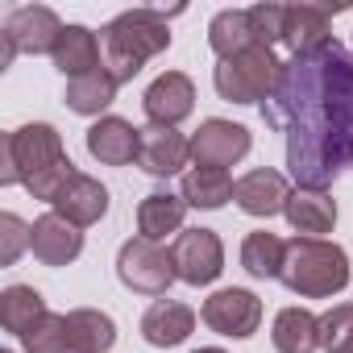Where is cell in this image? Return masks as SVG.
Here are the masks:
<instances>
[{
  "label": "cell",
  "mask_w": 353,
  "mask_h": 353,
  "mask_svg": "<svg viewBox=\"0 0 353 353\" xmlns=\"http://www.w3.org/2000/svg\"><path fill=\"white\" fill-rule=\"evenodd\" d=\"M137 150H141V129H133L121 117H100L88 129V154L104 166H125L137 158Z\"/></svg>",
  "instance_id": "2e32d148"
},
{
  "label": "cell",
  "mask_w": 353,
  "mask_h": 353,
  "mask_svg": "<svg viewBox=\"0 0 353 353\" xmlns=\"http://www.w3.org/2000/svg\"><path fill=\"white\" fill-rule=\"evenodd\" d=\"M341 353H353V341H349V345H345V349H341Z\"/></svg>",
  "instance_id": "d6a6232c"
},
{
  "label": "cell",
  "mask_w": 353,
  "mask_h": 353,
  "mask_svg": "<svg viewBox=\"0 0 353 353\" xmlns=\"http://www.w3.org/2000/svg\"><path fill=\"white\" fill-rule=\"evenodd\" d=\"M283 262H287V241L283 237H274L266 229L245 237V245H241L245 274H254V279H283Z\"/></svg>",
  "instance_id": "83f0119b"
},
{
  "label": "cell",
  "mask_w": 353,
  "mask_h": 353,
  "mask_svg": "<svg viewBox=\"0 0 353 353\" xmlns=\"http://www.w3.org/2000/svg\"><path fill=\"white\" fill-rule=\"evenodd\" d=\"M353 341V303H336L332 312L320 316V349L341 353Z\"/></svg>",
  "instance_id": "f546056e"
},
{
  "label": "cell",
  "mask_w": 353,
  "mask_h": 353,
  "mask_svg": "<svg viewBox=\"0 0 353 353\" xmlns=\"http://www.w3.org/2000/svg\"><path fill=\"white\" fill-rule=\"evenodd\" d=\"M208 46L221 54V63L233 59V54H241V50H250V46H258L254 30H250V9H225V13H216L212 26H208Z\"/></svg>",
  "instance_id": "4316f807"
},
{
  "label": "cell",
  "mask_w": 353,
  "mask_h": 353,
  "mask_svg": "<svg viewBox=\"0 0 353 353\" xmlns=\"http://www.w3.org/2000/svg\"><path fill=\"white\" fill-rule=\"evenodd\" d=\"M200 320L212 332H221V336H254L258 324H262V303L245 287H225V291H216V295L204 299Z\"/></svg>",
  "instance_id": "9c48e42d"
},
{
  "label": "cell",
  "mask_w": 353,
  "mask_h": 353,
  "mask_svg": "<svg viewBox=\"0 0 353 353\" xmlns=\"http://www.w3.org/2000/svg\"><path fill=\"white\" fill-rule=\"evenodd\" d=\"M250 154V129L245 125H233V121H204L192 137V158L196 166H216V170H229L233 162H241Z\"/></svg>",
  "instance_id": "30bf717a"
},
{
  "label": "cell",
  "mask_w": 353,
  "mask_h": 353,
  "mask_svg": "<svg viewBox=\"0 0 353 353\" xmlns=\"http://www.w3.org/2000/svg\"><path fill=\"white\" fill-rule=\"evenodd\" d=\"M192 158V141L179 129H166V125H145L141 129V150H137V166L154 179H166L179 166H188Z\"/></svg>",
  "instance_id": "7c38bea8"
},
{
  "label": "cell",
  "mask_w": 353,
  "mask_h": 353,
  "mask_svg": "<svg viewBox=\"0 0 353 353\" xmlns=\"http://www.w3.org/2000/svg\"><path fill=\"white\" fill-rule=\"evenodd\" d=\"M21 250H30V229L13 212H5L0 216V266H13L21 258Z\"/></svg>",
  "instance_id": "4dcf8cb0"
},
{
  "label": "cell",
  "mask_w": 353,
  "mask_h": 353,
  "mask_svg": "<svg viewBox=\"0 0 353 353\" xmlns=\"http://www.w3.org/2000/svg\"><path fill=\"white\" fill-rule=\"evenodd\" d=\"M100 38L92 34V30H83V26H67L63 34H59V42H54V67L67 75V79H83V75H92V71H100Z\"/></svg>",
  "instance_id": "d6986e66"
},
{
  "label": "cell",
  "mask_w": 353,
  "mask_h": 353,
  "mask_svg": "<svg viewBox=\"0 0 353 353\" xmlns=\"http://www.w3.org/2000/svg\"><path fill=\"white\" fill-rule=\"evenodd\" d=\"M196 353H225V349H196Z\"/></svg>",
  "instance_id": "1f68e13d"
},
{
  "label": "cell",
  "mask_w": 353,
  "mask_h": 353,
  "mask_svg": "<svg viewBox=\"0 0 353 353\" xmlns=\"http://www.w3.org/2000/svg\"><path fill=\"white\" fill-rule=\"evenodd\" d=\"M26 353H71V336H67V316H46L34 332L21 336Z\"/></svg>",
  "instance_id": "f1b7e54d"
},
{
  "label": "cell",
  "mask_w": 353,
  "mask_h": 353,
  "mask_svg": "<svg viewBox=\"0 0 353 353\" xmlns=\"http://www.w3.org/2000/svg\"><path fill=\"white\" fill-rule=\"evenodd\" d=\"M30 250H34V258L46 262V266H67V262L79 258L83 233H79L67 216L46 212V216H38V221L30 225Z\"/></svg>",
  "instance_id": "4fadbf2b"
},
{
  "label": "cell",
  "mask_w": 353,
  "mask_h": 353,
  "mask_svg": "<svg viewBox=\"0 0 353 353\" xmlns=\"http://www.w3.org/2000/svg\"><path fill=\"white\" fill-rule=\"evenodd\" d=\"M258 108L287 137V170L299 188L324 192L341 170H353V54L341 42L291 54Z\"/></svg>",
  "instance_id": "6da1fadb"
},
{
  "label": "cell",
  "mask_w": 353,
  "mask_h": 353,
  "mask_svg": "<svg viewBox=\"0 0 353 353\" xmlns=\"http://www.w3.org/2000/svg\"><path fill=\"white\" fill-rule=\"evenodd\" d=\"M170 258H174V274L192 287H208L225 270V245L212 229H183L170 245Z\"/></svg>",
  "instance_id": "ba28073f"
},
{
  "label": "cell",
  "mask_w": 353,
  "mask_h": 353,
  "mask_svg": "<svg viewBox=\"0 0 353 353\" xmlns=\"http://www.w3.org/2000/svg\"><path fill=\"white\" fill-rule=\"evenodd\" d=\"M283 216L291 221V229L299 237H324L336 225V200L324 196V192H312V188H295Z\"/></svg>",
  "instance_id": "ac0fdd59"
},
{
  "label": "cell",
  "mask_w": 353,
  "mask_h": 353,
  "mask_svg": "<svg viewBox=\"0 0 353 353\" xmlns=\"http://www.w3.org/2000/svg\"><path fill=\"white\" fill-rule=\"evenodd\" d=\"M100 46H104V67L112 71L117 83H125L154 54H162L170 46V30H166V17L158 9H129L104 26Z\"/></svg>",
  "instance_id": "3957f363"
},
{
  "label": "cell",
  "mask_w": 353,
  "mask_h": 353,
  "mask_svg": "<svg viewBox=\"0 0 353 353\" xmlns=\"http://www.w3.org/2000/svg\"><path fill=\"white\" fill-rule=\"evenodd\" d=\"M117 274H121V283H125L129 291H137V295H166V287L179 279V274H174L170 250H162V245H154V241H145V237H133V241L121 245V254H117Z\"/></svg>",
  "instance_id": "52a82bcc"
},
{
  "label": "cell",
  "mask_w": 353,
  "mask_h": 353,
  "mask_svg": "<svg viewBox=\"0 0 353 353\" xmlns=\"http://www.w3.org/2000/svg\"><path fill=\"white\" fill-rule=\"evenodd\" d=\"M67 26L46 9V5H26L5 17L0 34V67H9L17 54H54V42Z\"/></svg>",
  "instance_id": "8992f818"
},
{
  "label": "cell",
  "mask_w": 353,
  "mask_h": 353,
  "mask_svg": "<svg viewBox=\"0 0 353 353\" xmlns=\"http://www.w3.org/2000/svg\"><path fill=\"white\" fill-rule=\"evenodd\" d=\"M141 108H145L150 125L174 129L183 117H192V108H196V83H192L183 71H166V75H158V79L145 88Z\"/></svg>",
  "instance_id": "8fae6325"
},
{
  "label": "cell",
  "mask_w": 353,
  "mask_h": 353,
  "mask_svg": "<svg viewBox=\"0 0 353 353\" xmlns=\"http://www.w3.org/2000/svg\"><path fill=\"white\" fill-rule=\"evenodd\" d=\"M233 179L229 170H216V166H196L183 174V200L188 208H221L233 200Z\"/></svg>",
  "instance_id": "484cf974"
},
{
  "label": "cell",
  "mask_w": 353,
  "mask_h": 353,
  "mask_svg": "<svg viewBox=\"0 0 353 353\" xmlns=\"http://www.w3.org/2000/svg\"><path fill=\"white\" fill-rule=\"evenodd\" d=\"M270 341L279 353H316L320 349V320L303 307H283L274 316Z\"/></svg>",
  "instance_id": "7402d4cb"
},
{
  "label": "cell",
  "mask_w": 353,
  "mask_h": 353,
  "mask_svg": "<svg viewBox=\"0 0 353 353\" xmlns=\"http://www.w3.org/2000/svg\"><path fill=\"white\" fill-rule=\"evenodd\" d=\"M183 216H188V200L170 196V192H150L137 208V229L145 241H166L174 233H183Z\"/></svg>",
  "instance_id": "ffe728a7"
},
{
  "label": "cell",
  "mask_w": 353,
  "mask_h": 353,
  "mask_svg": "<svg viewBox=\"0 0 353 353\" xmlns=\"http://www.w3.org/2000/svg\"><path fill=\"white\" fill-rule=\"evenodd\" d=\"M71 174H75V162L67 158L54 125H21L5 137V170H0L5 188L21 183L34 200L54 204V196L63 192Z\"/></svg>",
  "instance_id": "7a4b0ae2"
},
{
  "label": "cell",
  "mask_w": 353,
  "mask_h": 353,
  "mask_svg": "<svg viewBox=\"0 0 353 353\" xmlns=\"http://www.w3.org/2000/svg\"><path fill=\"white\" fill-rule=\"evenodd\" d=\"M283 283L303 299H328L349 287V258L336 241L324 237H295L287 241Z\"/></svg>",
  "instance_id": "277c9868"
},
{
  "label": "cell",
  "mask_w": 353,
  "mask_h": 353,
  "mask_svg": "<svg viewBox=\"0 0 353 353\" xmlns=\"http://www.w3.org/2000/svg\"><path fill=\"white\" fill-rule=\"evenodd\" d=\"M196 328V312L179 299H154L150 312L141 316V336L154 349H170V345H183Z\"/></svg>",
  "instance_id": "e0dca14e"
},
{
  "label": "cell",
  "mask_w": 353,
  "mask_h": 353,
  "mask_svg": "<svg viewBox=\"0 0 353 353\" xmlns=\"http://www.w3.org/2000/svg\"><path fill=\"white\" fill-rule=\"evenodd\" d=\"M233 200H237V208L250 212V216H274V212L287 208L291 188H287V179H283L279 170L258 166V170H250V174H241V179H237Z\"/></svg>",
  "instance_id": "9a60e30c"
},
{
  "label": "cell",
  "mask_w": 353,
  "mask_h": 353,
  "mask_svg": "<svg viewBox=\"0 0 353 353\" xmlns=\"http://www.w3.org/2000/svg\"><path fill=\"white\" fill-rule=\"evenodd\" d=\"M59 216H67L75 229H88V225H96L104 212H108V188L100 183V179H92V174H71V179L63 183V192L54 196V204H50Z\"/></svg>",
  "instance_id": "5bb4252c"
},
{
  "label": "cell",
  "mask_w": 353,
  "mask_h": 353,
  "mask_svg": "<svg viewBox=\"0 0 353 353\" xmlns=\"http://www.w3.org/2000/svg\"><path fill=\"white\" fill-rule=\"evenodd\" d=\"M46 316H50L46 299L34 287H9L5 295H0V324H5V332H13V336L34 332Z\"/></svg>",
  "instance_id": "cb8c5ba5"
},
{
  "label": "cell",
  "mask_w": 353,
  "mask_h": 353,
  "mask_svg": "<svg viewBox=\"0 0 353 353\" xmlns=\"http://www.w3.org/2000/svg\"><path fill=\"white\" fill-rule=\"evenodd\" d=\"M67 336H71V353H108L117 341V328L104 312L75 307L67 312Z\"/></svg>",
  "instance_id": "603a6c76"
},
{
  "label": "cell",
  "mask_w": 353,
  "mask_h": 353,
  "mask_svg": "<svg viewBox=\"0 0 353 353\" xmlns=\"http://www.w3.org/2000/svg\"><path fill=\"white\" fill-rule=\"evenodd\" d=\"M279 71L283 63L274 59L270 46H250L233 59H225L212 75L221 100H233V104H266L274 83H279Z\"/></svg>",
  "instance_id": "5b68a950"
},
{
  "label": "cell",
  "mask_w": 353,
  "mask_h": 353,
  "mask_svg": "<svg viewBox=\"0 0 353 353\" xmlns=\"http://www.w3.org/2000/svg\"><path fill=\"white\" fill-rule=\"evenodd\" d=\"M328 42V13L316 5H283V46L291 54Z\"/></svg>",
  "instance_id": "44dd1931"
},
{
  "label": "cell",
  "mask_w": 353,
  "mask_h": 353,
  "mask_svg": "<svg viewBox=\"0 0 353 353\" xmlns=\"http://www.w3.org/2000/svg\"><path fill=\"white\" fill-rule=\"evenodd\" d=\"M117 79H112V71L108 67H100V71H92V75H83V79H67V108L71 112H83V117H96V112H104L112 100H117Z\"/></svg>",
  "instance_id": "d4e9b609"
}]
</instances>
